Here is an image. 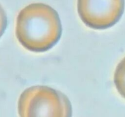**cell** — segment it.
<instances>
[{
    "label": "cell",
    "mask_w": 125,
    "mask_h": 117,
    "mask_svg": "<svg viewBox=\"0 0 125 117\" xmlns=\"http://www.w3.org/2000/svg\"><path fill=\"white\" fill-rule=\"evenodd\" d=\"M125 4V0H78L77 9L79 17L87 26L104 30L119 21Z\"/></svg>",
    "instance_id": "3957f363"
},
{
    "label": "cell",
    "mask_w": 125,
    "mask_h": 117,
    "mask_svg": "<svg viewBox=\"0 0 125 117\" xmlns=\"http://www.w3.org/2000/svg\"><path fill=\"white\" fill-rule=\"evenodd\" d=\"M7 26V17L6 12L0 6V38L2 36Z\"/></svg>",
    "instance_id": "5b68a950"
},
{
    "label": "cell",
    "mask_w": 125,
    "mask_h": 117,
    "mask_svg": "<svg viewBox=\"0 0 125 117\" xmlns=\"http://www.w3.org/2000/svg\"><path fill=\"white\" fill-rule=\"evenodd\" d=\"M114 81L118 92L125 99V57L116 67Z\"/></svg>",
    "instance_id": "277c9868"
},
{
    "label": "cell",
    "mask_w": 125,
    "mask_h": 117,
    "mask_svg": "<svg viewBox=\"0 0 125 117\" xmlns=\"http://www.w3.org/2000/svg\"><path fill=\"white\" fill-rule=\"evenodd\" d=\"M20 117H72L71 102L59 90L44 85L24 90L18 102Z\"/></svg>",
    "instance_id": "7a4b0ae2"
},
{
    "label": "cell",
    "mask_w": 125,
    "mask_h": 117,
    "mask_svg": "<svg viewBox=\"0 0 125 117\" xmlns=\"http://www.w3.org/2000/svg\"><path fill=\"white\" fill-rule=\"evenodd\" d=\"M62 32L58 13L46 4H31L17 17L16 37L24 48L32 52L50 50L59 41Z\"/></svg>",
    "instance_id": "6da1fadb"
}]
</instances>
